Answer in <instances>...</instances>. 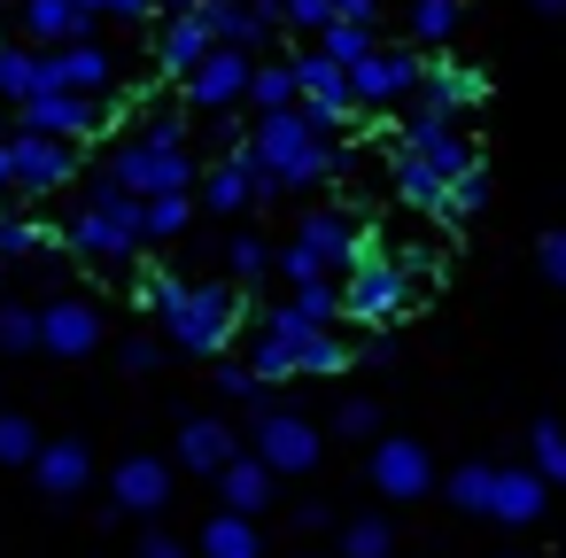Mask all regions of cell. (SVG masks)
<instances>
[{"mask_svg":"<svg viewBox=\"0 0 566 558\" xmlns=\"http://www.w3.org/2000/svg\"><path fill=\"white\" fill-rule=\"evenodd\" d=\"M249 78H256V63H249V48H210L179 86H187V102L195 109H249Z\"/></svg>","mask_w":566,"mask_h":558,"instance_id":"cell-7","label":"cell"},{"mask_svg":"<svg viewBox=\"0 0 566 558\" xmlns=\"http://www.w3.org/2000/svg\"><path fill=\"white\" fill-rule=\"evenodd\" d=\"M481 202H489V164H473V171H458V179H450V194H442V210H434V218H442V225H465V218H473V210H481Z\"/></svg>","mask_w":566,"mask_h":558,"instance_id":"cell-35","label":"cell"},{"mask_svg":"<svg viewBox=\"0 0 566 558\" xmlns=\"http://www.w3.org/2000/svg\"><path fill=\"white\" fill-rule=\"evenodd\" d=\"M295 78H303V109L318 117V133H342L357 117V94H349V63H334L326 48L295 55Z\"/></svg>","mask_w":566,"mask_h":558,"instance_id":"cell-10","label":"cell"},{"mask_svg":"<svg viewBox=\"0 0 566 558\" xmlns=\"http://www.w3.org/2000/svg\"><path fill=\"white\" fill-rule=\"evenodd\" d=\"M140 241H148V233H140V194H133V187H117V179L102 171V179H94V194L71 210L63 249H71V256H86V264H125Z\"/></svg>","mask_w":566,"mask_h":558,"instance_id":"cell-3","label":"cell"},{"mask_svg":"<svg viewBox=\"0 0 566 558\" xmlns=\"http://www.w3.org/2000/svg\"><path fill=\"white\" fill-rule=\"evenodd\" d=\"M187 218H195L187 187H171V194H140V233H148V241H179Z\"/></svg>","mask_w":566,"mask_h":558,"instance_id":"cell-31","label":"cell"},{"mask_svg":"<svg viewBox=\"0 0 566 558\" xmlns=\"http://www.w3.org/2000/svg\"><path fill=\"white\" fill-rule=\"evenodd\" d=\"M249 450L272 473H311L318 465V427L295 419V411H264V419H249Z\"/></svg>","mask_w":566,"mask_h":558,"instance_id":"cell-13","label":"cell"},{"mask_svg":"<svg viewBox=\"0 0 566 558\" xmlns=\"http://www.w3.org/2000/svg\"><path fill=\"white\" fill-rule=\"evenodd\" d=\"M318 326H326V318H303L295 303L264 310V326H256V341H249V365H256L264 380H295V372H303V341H311Z\"/></svg>","mask_w":566,"mask_h":558,"instance_id":"cell-9","label":"cell"},{"mask_svg":"<svg viewBox=\"0 0 566 558\" xmlns=\"http://www.w3.org/2000/svg\"><path fill=\"white\" fill-rule=\"evenodd\" d=\"M419 303V280H411V264L403 256H357L349 264V287H342V318H357V326H396L403 310Z\"/></svg>","mask_w":566,"mask_h":558,"instance_id":"cell-4","label":"cell"},{"mask_svg":"<svg viewBox=\"0 0 566 558\" xmlns=\"http://www.w3.org/2000/svg\"><path fill=\"white\" fill-rule=\"evenodd\" d=\"M102 17L109 24H140V17H156V0H102Z\"/></svg>","mask_w":566,"mask_h":558,"instance_id":"cell-47","label":"cell"},{"mask_svg":"<svg viewBox=\"0 0 566 558\" xmlns=\"http://www.w3.org/2000/svg\"><path fill=\"white\" fill-rule=\"evenodd\" d=\"M17 194V156H9V133H0V202Z\"/></svg>","mask_w":566,"mask_h":558,"instance_id":"cell-50","label":"cell"},{"mask_svg":"<svg viewBox=\"0 0 566 558\" xmlns=\"http://www.w3.org/2000/svg\"><path fill=\"white\" fill-rule=\"evenodd\" d=\"M303 249H318L326 264H357L365 256V233L349 225V210H311L303 218Z\"/></svg>","mask_w":566,"mask_h":558,"instance_id":"cell-24","label":"cell"},{"mask_svg":"<svg viewBox=\"0 0 566 558\" xmlns=\"http://www.w3.org/2000/svg\"><path fill=\"white\" fill-rule=\"evenodd\" d=\"M295 102H303L295 63H256V78H249V109L264 117V109H295Z\"/></svg>","mask_w":566,"mask_h":558,"instance_id":"cell-30","label":"cell"},{"mask_svg":"<svg viewBox=\"0 0 566 558\" xmlns=\"http://www.w3.org/2000/svg\"><path fill=\"white\" fill-rule=\"evenodd\" d=\"M334 17H380V0H334Z\"/></svg>","mask_w":566,"mask_h":558,"instance_id":"cell-51","label":"cell"},{"mask_svg":"<svg viewBox=\"0 0 566 558\" xmlns=\"http://www.w3.org/2000/svg\"><path fill=\"white\" fill-rule=\"evenodd\" d=\"M40 86L109 94V86H117V55H109L102 40H63V48H40Z\"/></svg>","mask_w":566,"mask_h":558,"instance_id":"cell-12","label":"cell"},{"mask_svg":"<svg viewBox=\"0 0 566 558\" xmlns=\"http://www.w3.org/2000/svg\"><path fill=\"white\" fill-rule=\"evenodd\" d=\"M32 249H48V233H40L32 218H17V210H0V264H17V256H32Z\"/></svg>","mask_w":566,"mask_h":558,"instance_id":"cell-43","label":"cell"},{"mask_svg":"<svg viewBox=\"0 0 566 558\" xmlns=\"http://www.w3.org/2000/svg\"><path fill=\"white\" fill-rule=\"evenodd\" d=\"M125 365H133V372H156V365H164V341H125Z\"/></svg>","mask_w":566,"mask_h":558,"instance_id":"cell-48","label":"cell"},{"mask_svg":"<svg viewBox=\"0 0 566 558\" xmlns=\"http://www.w3.org/2000/svg\"><path fill=\"white\" fill-rule=\"evenodd\" d=\"M24 133H55V140H86L109 133V94H71V86H40L32 102H17Z\"/></svg>","mask_w":566,"mask_h":558,"instance_id":"cell-6","label":"cell"},{"mask_svg":"<svg viewBox=\"0 0 566 558\" xmlns=\"http://www.w3.org/2000/svg\"><path fill=\"white\" fill-rule=\"evenodd\" d=\"M334 427H342L349 442H380V403H373V396H342Z\"/></svg>","mask_w":566,"mask_h":558,"instance_id":"cell-42","label":"cell"},{"mask_svg":"<svg viewBox=\"0 0 566 558\" xmlns=\"http://www.w3.org/2000/svg\"><path fill=\"white\" fill-rule=\"evenodd\" d=\"M0 9H9V0H0ZM0 32H9V24H0Z\"/></svg>","mask_w":566,"mask_h":558,"instance_id":"cell-55","label":"cell"},{"mask_svg":"<svg viewBox=\"0 0 566 558\" xmlns=\"http://www.w3.org/2000/svg\"><path fill=\"white\" fill-rule=\"evenodd\" d=\"M9 9H24V0H9Z\"/></svg>","mask_w":566,"mask_h":558,"instance_id":"cell-57","label":"cell"},{"mask_svg":"<svg viewBox=\"0 0 566 558\" xmlns=\"http://www.w3.org/2000/svg\"><path fill=\"white\" fill-rule=\"evenodd\" d=\"M109 504L133 512V519H156V512L171 504V465H164V457H117V473H109Z\"/></svg>","mask_w":566,"mask_h":558,"instance_id":"cell-16","label":"cell"},{"mask_svg":"<svg viewBox=\"0 0 566 558\" xmlns=\"http://www.w3.org/2000/svg\"><path fill=\"white\" fill-rule=\"evenodd\" d=\"M210 48H218V40H210V24H202V9L171 17V24L156 32V63H164V78H187V71H195Z\"/></svg>","mask_w":566,"mask_h":558,"instance_id":"cell-21","label":"cell"},{"mask_svg":"<svg viewBox=\"0 0 566 558\" xmlns=\"http://www.w3.org/2000/svg\"><path fill=\"white\" fill-rule=\"evenodd\" d=\"M0 287H9V272H0Z\"/></svg>","mask_w":566,"mask_h":558,"instance_id":"cell-56","label":"cell"},{"mask_svg":"<svg viewBox=\"0 0 566 558\" xmlns=\"http://www.w3.org/2000/svg\"><path fill=\"white\" fill-rule=\"evenodd\" d=\"M365 473H373V488H380L388 504H411V496L434 488V457H427L411 434H380L373 457H365Z\"/></svg>","mask_w":566,"mask_h":558,"instance_id":"cell-11","label":"cell"},{"mask_svg":"<svg viewBox=\"0 0 566 558\" xmlns=\"http://www.w3.org/2000/svg\"><path fill=\"white\" fill-rule=\"evenodd\" d=\"M318 48H326L334 63H349V71H357V63H365L380 40H373V17H334V24L318 32Z\"/></svg>","mask_w":566,"mask_h":558,"instance_id":"cell-33","label":"cell"},{"mask_svg":"<svg viewBox=\"0 0 566 558\" xmlns=\"http://www.w3.org/2000/svg\"><path fill=\"white\" fill-rule=\"evenodd\" d=\"M32 473H40V488H48V496H78V488L94 481V450H86V442H71V434H63V442H40Z\"/></svg>","mask_w":566,"mask_h":558,"instance_id":"cell-22","label":"cell"},{"mask_svg":"<svg viewBox=\"0 0 566 558\" xmlns=\"http://www.w3.org/2000/svg\"><path fill=\"white\" fill-rule=\"evenodd\" d=\"M287 303H295L303 318H326V326L342 318V287H334V272H318V280H295V295H287Z\"/></svg>","mask_w":566,"mask_h":558,"instance_id":"cell-37","label":"cell"},{"mask_svg":"<svg viewBox=\"0 0 566 558\" xmlns=\"http://www.w3.org/2000/svg\"><path fill=\"white\" fill-rule=\"evenodd\" d=\"M24 349H40V310L0 303V357H24Z\"/></svg>","mask_w":566,"mask_h":558,"instance_id":"cell-38","label":"cell"},{"mask_svg":"<svg viewBox=\"0 0 566 558\" xmlns=\"http://www.w3.org/2000/svg\"><path fill=\"white\" fill-rule=\"evenodd\" d=\"M543 473H535V457L527 465H496V496H489V519L496 527H535L543 519Z\"/></svg>","mask_w":566,"mask_h":558,"instance_id":"cell-17","label":"cell"},{"mask_svg":"<svg viewBox=\"0 0 566 558\" xmlns=\"http://www.w3.org/2000/svg\"><path fill=\"white\" fill-rule=\"evenodd\" d=\"M388 550H396L388 519H349L342 527V558H388Z\"/></svg>","mask_w":566,"mask_h":558,"instance_id":"cell-40","label":"cell"},{"mask_svg":"<svg viewBox=\"0 0 566 558\" xmlns=\"http://www.w3.org/2000/svg\"><path fill=\"white\" fill-rule=\"evenodd\" d=\"M40 457V427L24 411H0V465H32Z\"/></svg>","mask_w":566,"mask_h":558,"instance_id":"cell-39","label":"cell"},{"mask_svg":"<svg viewBox=\"0 0 566 558\" xmlns=\"http://www.w3.org/2000/svg\"><path fill=\"white\" fill-rule=\"evenodd\" d=\"M527 457H535V473H543L551 488H566V427H558V419H543V427L527 434Z\"/></svg>","mask_w":566,"mask_h":558,"instance_id":"cell-36","label":"cell"},{"mask_svg":"<svg viewBox=\"0 0 566 558\" xmlns=\"http://www.w3.org/2000/svg\"><path fill=\"white\" fill-rule=\"evenodd\" d=\"M202 24H210V40H218V48H249V55H256V48L272 40V24H280V17H272V9H256V0H202Z\"/></svg>","mask_w":566,"mask_h":558,"instance_id":"cell-19","label":"cell"},{"mask_svg":"<svg viewBox=\"0 0 566 558\" xmlns=\"http://www.w3.org/2000/svg\"><path fill=\"white\" fill-rule=\"evenodd\" d=\"M256 9H272V17H287V0H256Z\"/></svg>","mask_w":566,"mask_h":558,"instance_id":"cell-54","label":"cell"},{"mask_svg":"<svg viewBox=\"0 0 566 558\" xmlns=\"http://www.w3.org/2000/svg\"><path fill=\"white\" fill-rule=\"evenodd\" d=\"M24 32H32V48H63V40H86L94 17L78 0H24Z\"/></svg>","mask_w":566,"mask_h":558,"instance_id":"cell-23","label":"cell"},{"mask_svg":"<svg viewBox=\"0 0 566 558\" xmlns=\"http://www.w3.org/2000/svg\"><path fill=\"white\" fill-rule=\"evenodd\" d=\"M40 349H55V357H94V349H102V310H94L86 295H55V303L40 310Z\"/></svg>","mask_w":566,"mask_h":558,"instance_id":"cell-15","label":"cell"},{"mask_svg":"<svg viewBox=\"0 0 566 558\" xmlns=\"http://www.w3.org/2000/svg\"><path fill=\"white\" fill-rule=\"evenodd\" d=\"M202 202H210V210H249V202H256V179H249V148H241V156H218V164L202 171Z\"/></svg>","mask_w":566,"mask_h":558,"instance_id":"cell-27","label":"cell"},{"mask_svg":"<svg viewBox=\"0 0 566 558\" xmlns=\"http://www.w3.org/2000/svg\"><path fill=\"white\" fill-rule=\"evenodd\" d=\"M140 303L164 318V334H171L179 357H226L233 334H241V303H233V287H218V280L148 272V280H140Z\"/></svg>","mask_w":566,"mask_h":558,"instance_id":"cell-1","label":"cell"},{"mask_svg":"<svg viewBox=\"0 0 566 558\" xmlns=\"http://www.w3.org/2000/svg\"><path fill=\"white\" fill-rule=\"evenodd\" d=\"M442 488H450V504H458V512L489 519V496H496V465H489V457H465V465H458V473H450Z\"/></svg>","mask_w":566,"mask_h":558,"instance_id":"cell-32","label":"cell"},{"mask_svg":"<svg viewBox=\"0 0 566 558\" xmlns=\"http://www.w3.org/2000/svg\"><path fill=\"white\" fill-rule=\"evenodd\" d=\"M396 194H403L411 210H427V218H434V210H442V194H450V171H434L419 148H396Z\"/></svg>","mask_w":566,"mask_h":558,"instance_id":"cell-25","label":"cell"},{"mask_svg":"<svg viewBox=\"0 0 566 558\" xmlns=\"http://www.w3.org/2000/svg\"><path fill=\"white\" fill-rule=\"evenodd\" d=\"M535 264H543V280H551V287H566V225L535 241Z\"/></svg>","mask_w":566,"mask_h":558,"instance_id":"cell-45","label":"cell"},{"mask_svg":"<svg viewBox=\"0 0 566 558\" xmlns=\"http://www.w3.org/2000/svg\"><path fill=\"white\" fill-rule=\"evenodd\" d=\"M403 148H419V156H427L434 171H450V179L481 164V148H473L458 125H434V117H411V109H403Z\"/></svg>","mask_w":566,"mask_h":558,"instance_id":"cell-18","label":"cell"},{"mask_svg":"<svg viewBox=\"0 0 566 558\" xmlns=\"http://www.w3.org/2000/svg\"><path fill=\"white\" fill-rule=\"evenodd\" d=\"M9 156H17V194H55V187H71L78 179V148L71 140H55V133H9Z\"/></svg>","mask_w":566,"mask_h":558,"instance_id":"cell-8","label":"cell"},{"mask_svg":"<svg viewBox=\"0 0 566 558\" xmlns=\"http://www.w3.org/2000/svg\"><path fill=\"white\" fill-rule=\"evenodd\" d=\"M102 171H109L117 187H133V194H171V187H195L187 125H179L171 109H148V125H140L133 140H117Z\"/></svg>","mask_w":566,"mask_h":558,"instance_id":"cell-2","label":"cell"},{"mask_svg":"<svg viewBox=\"0 0 566 558\" xmlns=\"http://www.w3.org/2000/svg\"><path fill=\"white\" fill-rule=\"evenodd\" d=\"M156 9H164V17H187V9H202V0H156Z\"/></svg>","mask_w":566,"mask_h":558,"instance_id":"cell-52","label":"cell"},{"mask_svg":"<svg viewBox=\"0 0 566 558\" xmlns=\"http://www.w3.org/2000/svg\"><path fill=\"white\" fill-rule=\"evenodd\" d=\"M272 481H280V473H272L256 450H241V457L218 473V488H226V504H233V512H264V504H272Z\"/></svg>","mask_w":566,"mask_h":558,"instance_id":"cell-26","label":"cell"},{"mask_svg":"<svg viewBox=\"0 0 566 558\" xmlns=\"http://www.w3.org/2000/svg\"><path fill=\"white\" fill-rule=\"evenodd\" d=\"M32 94H40V48L0 40V102H32Z\"/></svg>","mask_w":566,"mask_h":558,"instance_id":"cell-34","label":"cell"},{"mask_svg":"<svg viewBox=\"0 0 566 558\" xmlns=\"http://www.w3.org/2000/svg\"><path fill=\"white\" fill-rule=\"evenodd\" d=\"M272 264H280V272H287V287H295V280H318V272H334V264H326V256H318V249H303V241H295V249H280V256H272Z\"/></svg>","mask_w":566,"mask_h":558,"instance_id":"cell-44","label":"cell"},{"mask_svg":"<svg viewBox=\"0 0 566 558\" xmlns=\"http://www.w3.org/2000/svg\"><path fill=\"white\" fill-rule=\"evenodd\" d=\"M202 558H264V543H256V512H218L210 527H202Z\"/></svg>","mask_w":566,"mask_h":558,"instance_id":"cell-28","label":"cell"},{"mask_svg":"<svg viewBox=\"0 0 566 558\" xmlns=\"http://www.w3.org/2000/svg\"><path fill=\"white\" fill-rule=\"evenodd\" d=\"M233 457H241V434H233L226 419H187V427H179V465H187V473H210V481H218Z\"/></svg>","mask_w":566,"mask_h":558,"instance_id":"cell-20","label":"cell"},{"mask_svg":"<svg viewBox=\"0 0 566 558\" xmlns=\"http://www.w3.org/2000/svg\"><path fill=\"white\" fill-rule=\"evenodd\" d=\"M287 24L295 32H326L334 24V0H287Z\"/></svg>","mask_w":566,"mask_h":558,"instance_id":"cell-46","label":"cell"},{"mask_svg":"<svg viewBox=\"0 0 566 558\" xmlns=\"http://www.w3.org/2000/svg\"><path fill=\"white\" fill-rule=\"evenodd\" d=\"M419 86H427V63H419V48H373V55L349 71V94H357V109H403V102H419Z\"/></svg>","mask_w":566,"mask_h":558,"instance_id":"cell-5","label":"cell"},{"mask_svg":"<svg viewBox=\"0 0 566 558\" xmlns=\"http://www.w3.org/2000/svg\"><path fill=\"white\" fill-rule=\"evenodd\" d=\"M458 32H465L458 0H411V48H450Z\"/></svg>","mask_w":566,"mask_h":558,"instance_id":"cell-29","label":"cell"},{"mask_svg":"<svg viewBox=\"0 0 566 558\" xmlns=\"http://www.w3.org/2000/svg\"><path fill=\"white\" fill-rule=\"evenodd\" d=\"M535 17H566V0H535Z\"/></svg>","mask_w":566,"mask_h":558,"instance_id":"cell-53","label":"cell"},{"mask_svg":"<svg viewBox=\"0 0 566 558\" xmlns=\"http://www.w3.org/2000/svg\"><path fill=\"white\" fill-rule=\"evenodd\" d=\"M140 558H187L179 535H140Z\"/></svg>","mask_w":566,"mask_h":558,"instance_id":"cell-49","label":"cell"},{"mask_svg":"<svg viewBox=\"0 0 566 558\" xmlns=\"http://www.w3.org/2000/svg\"><path fill=\"white\" fill-rule=\"evenodd\" d=\"M481 102H489V78L465 71V63H442V71H427L419 102H403V109H411V117H434V125H458V117H473Z\"/></svg>","mask_w":566,"mask_h":558,"instance_id":"cell-14","label":"cell"},{"mask_svg":"<svg viewBox=\"0 0 566 558\" xmlns=\"http://www.w3.org/2000/svg\"><path fill=\"white\" fill-rule=\"evenodd\" d=\"M226 264H233V280H241V287H256V280L272 272V249H264L256 233H233V249H226Z\"/></svg>","mask_w":566,"mask_h":558,"instance_id":"cell-41","label":"cell"}]
</instances>
